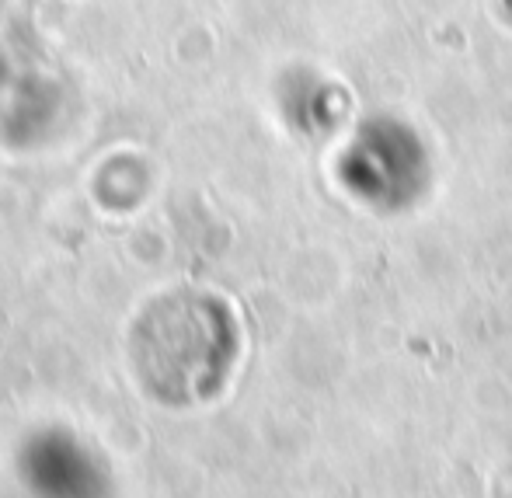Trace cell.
<instances>
[{
    "mask_svg": "<svg viewBox=\"0 0 512 498\" xmlns=\"http://www.w3.org/2000/svg\"><path fill=\"white\" fill-rule=\"evenodd\" d=\"M230 324L209 297L157 300L133 331V363L164 401L206 398L230 363Z\"/></svg>",
    "mask_w": 512,
    "mask_h": 498,
    "instance_id": "6da1fadb",
    "label": "cell"
}]
</instances>
